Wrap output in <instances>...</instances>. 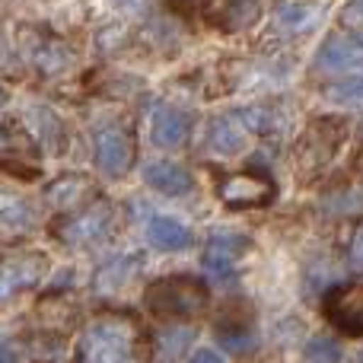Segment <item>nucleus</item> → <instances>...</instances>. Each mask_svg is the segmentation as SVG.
Listing matches in <instances>:
<instances>
[{
	"mask_svg": "<svg viewBox=\"0 0 363 363\" xmlns=\"http://www.w3.org/2000/svg\"><path fill=\"white\" fill-rule=\"evenodd\" d=\"M191 134V115L176 106H157L150 115V140L163 150H179Z\"/></svg>",
	"mask_w": 363,
	"mask_h": 363,
	"instance_id": "f8f14e48",
	"label": "nucleus"
},
{
	"mask_svg": "<svg viewBox=\"0 0 363 363\" xmlns=\"http://www.w3.org/2000/svg\"><path fill=\"white\" fill-rule=\"evenodd\" d=\"M347 255H351V268L363 274V220L357 223V230H354V236H351V252H347Z\"/></svg>",
	"mask_w": 363,
	"mask_h": 363,
	"instance_id": "5701e85b",
	"label": "nucleus"
},
{
	"mask_svg": "<svg viewBox=\"0 0 363 363\" xmlns=\"http://www.w3.org/2000/svg\"><path fill=\"white\" fill-rule=\"evenodd\" d=\"M207 287L198 277H163L147 287V309L157 319H194L207 309Z\"/></svg>",
	"mask_w": 363,
	"mask_h": 363,
	"instance_id": "f03ea898",
	"label": "nucleus"
},
{
	"mask_svg": "<svg viewBox=\"0 0 363 363\" xmlns=\"http://www.w3.org/2000/svg\"><path fill=\"white\" fill-rule=\"evenodd\" d=\"M274 182L268 176H262V172H223V176L217 179V194L220 201H223L226 207H236V211H242V207H262V204H271L274 201Z\"/></svg>",
	"mask_w": 363,
	"mask_h": 363,
	"instance_id": "39448f33",
	"label": "nucleus"
},
{
	"mask_svg": "<svg viewBox=\"0 0 363 363\" xmlns=\"http://www.w3.org/2000/svg\"><path fill=\"white\" fill-rule=\"evenodd\" d=\"M341 360V347L335 338H309L306 341V363H338Z\"/></svg>",
	"mask_w": 363,
	"mask_h": 363,
	"instance_id": "6ab92c4d",
	"label": "nucleus"
},
{
	"mask_svg": "<svg viewBox=\"0 0 363 363\" xmlns=\"http://www.w3.org/2000/svg\"><path fill=\"white\" fill-rule=\"evenodd\" d=\"M207 26L226 32H245L262 19V0H201Z\"/></svg>",
	"mask_w": 363,
	"mask_h": 363,
	"instance_id": "6e6552de",
	"label": "nucleus"
},
{
	"mask_svg": "<svg viewBox=\"0 0 363 363\" xmlns=\"http://www.w3.org/2000/svg\"><path fill=\"white\" fill-rule=\"evenodd\" d=\"M345 134H347V128L341 125L338 118L313 121V125L306 128V134L300 138L296 150H294V160H296V166H300L303 176H315V172L325 169V166L332 163V157L338 153Z\"/></svg>",
	"mask_w": 363,
	"mask_h": 363,
	"instance_id": "7ed1b4c3",
	"label": "nucleus"
},
{
	"mask_svg": "<svg viewBox=\"0 0 363 363\" xmlns=\"http://www.w3.org/2000/svg\"><path fill=\"white\" fill-rule=\"evenodd\" d=\"M77 363H150V338L128 313H102L83 328Z\"/></svg>",
	"mask_w": 363,
	"mask_h": 363,
	"instance_id": "f257e3e1",
	"label": "nucleus"
},
{
	"mask_svg": "<svg viewBox=\"0 0 363 363\" xmlns=\"http://www.w3.org/2000/svg\"><path fill=\"white\" fill-rule=\"evenodd\" d=\"M249 245L252 242L245 236H239V233H213L204 245L201 264H204V271L213 281H233L239 258L249 252Z\"/></svg>",
	"mask_w": 363,
	"mask_h": 363,
	"instance_id": "0eeeda50",
	"label": "nucleus"
},
{
	"mask_svg": "<svg viewBox=\"0 0 363 363\" xmlns=\"http://www.w3.org/2000/svg\"><path fill=\"white\" fill-rule=\"evenodd\" d=\"M29 61L42 74H61V70H67L74 64V51L64 42H57V38H35L29 45Z\"/></svg>",
	"mask_w": 363,
	"mask_h": 363,
	"instance_id": "2eb2a0df",
	"label": "nucleus"
},
{
	"mask_svg": "<svg viewBox=\"0 0 363 363\" xmlns=\"http://www.w3.org/2000/svg\"><path fill=\"white\" fill-rule=\"evenodd\" d=\"M4 102H6V96H4V89H0V108H4Z\"/></svg>",
	"mask_w": 363,
	"mask_h": 363,
	"instance_id": "a878e982",
	"label": "nucleus"
},
{
	"mask_svg": "<svg viewBox=\"0 0 363 363\" xmlns=\"http://www.w3.org/2000/svg\"><path fill=\"white\" fill-rule=\"evenodd\" d=\"M45 194H48V201L57 207V211H74V207H83L93 201L96 188L80 176H67V179H57L55 185H48Z\"/></svg>",
	"mask_w": 363,
	"mask_h": 363,
	"instance_id": "dca6fc26",
	"label": "nucleus"
},
{
	"mask_svg": "<svg viewBox=\"0 0 363 363\" xmlns=\"http://www.w3.org/2000/svg\"><path fill=\"white\" fill-rule=\"evenodd\" d=\"M328 99L341 102V106H363V77H351L328 86Z\"/></svg>",
	"mask_w": 363,
	"mask_h": 363,
	"instance_id": "aec40b11",
	"label": "nucleus"
},
{
	"mask_svg": "<svg viewBox=\"0 0 363 363\" xmlns=\"http://www.w3.org/2000/svg\"><path fill=\"white\" fill-rule=\"evenodd\" d=\"M281 23L287 26V29H306L309 23H313V10L303 4H284L281 6Z\"/></svg>",
	"mask_w": 363,
	"mask_h": 363,
	"instance_id": "4be33fe9",
	"label": "nucleus"
},
{
	"mask_svg": "<svg viewBox=\"0 0 363 363\" xmlns=\"http://www.w3.org/2000/svg\"><path fill=\"white\" fill-rule=\"evenodd\" d=\"M112 226V207L106 201H96V204H83V211L77 217H67L57 226V236L67 245H86L102 239Z\"/></svg>",
	"mask_w": 363,
	"mask_h": 363,
	"instance_id": "9d476101",
	"label": "nucleus"
},
{
	"mask_svg": "<svg viewBox=\"0 0 363 363\" xmlns=\"http://www.w3.org/2000/svg\"><path fill=\"white\" fill-rule=\"evenodd\" d=\"M144 182L160 194H169V198H179V194H188L194 188V179L185 166L179 163H166V160H153V163L144 166Z\"/></svg>",
	"mask_w": 363,
	"mask_h": 363,
	"instance_id": "ddd939ff",
	"label": "nucleus"
},
{
	"mask_svg": "<svg viewBox=\"0 0 363 363\" xmlns=\"http://www.w3.org/2000/svg\"><path fill=\"white\" fill-rule=\"evenodd\" d=\"M0 363H19V357L10 351V347H0Z\"/></svg>",
	"mask_w": 363,
	"mask_h": 363,
	"instance_id": "393cba45",
	"label": "nucleus"
},
{
	"mask_svg": "<svg viewBox=\"0 0 363 363\" xmlns=\"http://www.w3.org/2000/svg\"><path fill=\"white\" fill-rule=\"evenodd\" d=\"M96 144V166L108 179H125L134 166V131L128 125H102L93 138Z\"/></svg>",
	"mask_w": 363,
	"mask_h": 363,
	"instance_id": "20e7f679",
	"label": "nucleus"
},
{
	"mask_svg": "<svg viewBox=\"0 0 363 363\" xmlns=\"http://www.w3.org/2000/svg\"><path fill=\"white\" fill-rule=\"evenodd\" d=\"M48 274V255L45 252H13L0 258V303L10 296L32 290Z\"/></svg>",
	"mask_w": 363,
	"mask_h": 363,
	"instance_id": "423d86ee",
	"label": "nucleus"
},
{
	"mask_svg": "<svg viewBox=\"0 0 363 363\" xmlns=\"http://www.w3.org/2000/svg\"><path fill=\"white\" fill-rule=\"evenodd\" d=\"M147 236L163 252H182L185 245H191V230L176 217H153L147 226Z\"/></svg>",
	"mask_w": 363,
	"mask_h": 363,
	"instance_id": "a211bd4d",
	"label": "nucleus"
},
{
	"mask_svg": "<svg viewBox=\"0 0 363 363\" xmlns=\"http://www.w3.org/2000/svg\"><path fill=\"white\" fill-rule=\"evenodd\" d=\"M325 319L338 332L360 338L363 335V281L347 284V287H335L325 296Z\"/></svg>",
	"mask_w": 363,
	"mask_h": 363,
	"instance_id": "1a4fd4ad",
	"label": "nucleus"
},
{
	"mask_svg": "<svg viewBox=\"0 0 363 363\" xmlns=\"http://www.w3.org/2000/svg\"><path fill=\"white\" fill-rule=\"evenodd\" d=\"M188 363H226V360H223V354H217V351H211V347H204V351H198Z\"/></svg>",
	"mask_w": 363,
	"mask_h": 363,
	"instance_id": "b1692460",
	"label": "nucleus"
},
{
	"mask_svg": "<svg viewBox=\"0 0 363 363\" xmlns=\"http://www.w3.org/2000/svg\"><path fill=\"white\" fill-rule=\"evenodd\" d=\"M249 128H245V121L236 115H223V118H217L211 125V134H207V144H211L213 153H220V157H236V153L245 150V140H249Z\"/></svg>",
	"mask_w": 363,
	"mask_h": 363,
	"instance_id": "4468645a",
	"label": "nucleus"
},
{
	"mask_svg": "<svg viewBox=\"0 0 363 363\" xmlns=\"http://www.w3.org/2000/svg\"><path fill=\"white\" fill-rule=\"evenodd\" d=\"M35 226V217H32V207L26 204L23 198H13V194L0 191V236L16 239L23 233H29Z\"/></svg>",
	"mask_w": 363,
	"mask_h": 363,
	"instance_id": "f3484780",
	"label": "nucleus"
},
{
	"mask_svg": "<svg viewBox=\"0 0 363 363\" xmlns=\"http://www.w3.org/2000/svg\"><path fill=\"white\" fill-rule=\"evenodd\" d=\"M315 67L332 70V74H345V70L363 67V35L357 32H332L325 45L315 55Z\"/></svg>",
	"mask_w": 363,
	"mask_h": 363,
	"instance_id": "9b49d317",
	"label": "nucleus"
},
{
	"mask_svg": "<svg viewBox=\"0 0 363 363\" xmlns=\"http://www.w3.org/2000/svg\"><path fill=\"white\" fill-rule=\"evenodd\" d=\"M32 121H35V134L42 140H61V121H57L48 108H35Z\"/></svg>",
	"mask_w": 363,
	"mask_h": 363,
	"instance_id": "412c9836",
	"label": "nucleus"
}]
</instances>
